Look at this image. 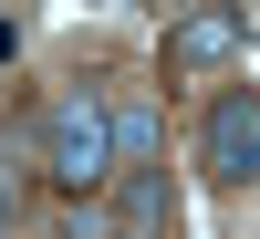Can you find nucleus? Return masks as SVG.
<instances>
[{
	"instance_id": "1",
	"label": "nucleus",
	"mask_w": 260,
	"mask_h": 239,
	"mask_svg": "<svg viewBox=\"0 0 260 239\" xmlns=\"http://www.w3.org/2000/svg\"><path fill=\"white\" fill-rule=\"evenodd\" d=\"M42 177L62 198L115 187V115H104V94H52V115H42Z\"/></svg>"
},
{
	"instance_id": "2",
	"label": "nucleus",
	"mask_w": 260,
	"mask_h": 239,
	"mask_svg": "<svg viewBox=\"0 0 260 239\" xmlns=\"http://www.w3.org/2000/svg\"><path fill=\"white\" fill-rule=\"evenodd\" d=\"M198 166L219 187H260V94H219L198 125Z\"/></svg>"
},
{
	"instance_id": "3",
	"label": "nucleus",
	"mask_w": 260,
	"mask_h": 239,
	"mask_svg": "<svg viewBox=\"0 0 260 239\" xmlns=\"http://www.w3.org/2000/svg\"><path fill=\"white\" fill-rule=\"evenodd\" d=\"M240 42H250V11H219V0H208V11H187L177 31H167V62H177V73H219V62H240Z\"/></svg>"
},
{
	"instance_id": "4",
	"label": "nucleus",
	"mask_w": 260,
	"mask_h": 239,
	"mask_svg": "<svg viewBox=\"0 0 260 239\" xmlns=\"http://www.w3.org/2000/svg\"><path fill=\"white\" fill-rule=\"evenodd\" d=\"M115 239H167V177H115Z\"/></svg>"
},
{
	"instance_id": "5",
	"label": "nucleus",
	"mask_w": 260,
	"mask_h": 239,
	"mask_svg": "<svg viewBox=\"0 0 260 239\" xmlns=\"http://www.w3.org/2000/svg\"><path fill=\"white\" fill-rule=\"evenodd\" d=\"M104 115H115V166H146V156H156V115H146V104H104Z\"/></svg>"
},
{
	"instance_id": "6",
	"label": "nucleus",
	"mask_w": 260,
	"mask_h": 239,
	"mask_svg": "<svg viewBox=\"0 0 260 239\" xmlns=\"http://www.w3.org/2000/svg\"><path fill=\"white\" fill-rule=\"evenodd\" d=\"M62 239H104V219H94V208L73 198V219H62Z\"/></svg>"
},
{
	"instance_id": "7",
	"label": "nucleus",
	"mask_w": 260,
	"mask_h": 239,
	"mask_svg": "<svg viewBox=\"0 0 260 239\" xmlns=\"http://www.w3.org/2000/svg\"><path fill=\"white\" fill-rule=\"evenodd\" d=\"M11 52H21V21H11V11H0V62H11Z\"/></svg>"
},
{
	"instance_id": "8",
	"label": "nucleus",
	"mask_w": 260,
	"mask_h": 239,
	"mask_svg": "<svg viewBox=\"0 0 260 239\" xmlns=\"http://www.w3.org/2000/svg\"><path fill=\"white\" fill-rule=\"evenodd\" d=\"M0 239H11V177H0Z\"/></svg>"
}]
</instances>
